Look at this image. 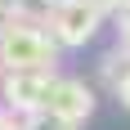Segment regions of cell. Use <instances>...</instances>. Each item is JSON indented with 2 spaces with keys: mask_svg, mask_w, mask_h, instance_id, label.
<instances>
[{
  "mask_svg": "<svg viewBox=\"0 0 130 130\" xmlns=\"http://www.w3.org/2000/svg\"><path fill=\"white\" fill-rule=\"evenodd\" d=\"M58 40L40 23H23V18H5L0 27V67L9 72H50Z\"/></svg>",
  "mask_w": 130,
  "mask_h": 130,
  "instance_id": "6da1fadb",
  "label": "cell"
},
{
  "mask_svg": "<svg viewBox=\"0 0 130 130\" xmlns=\"http://www.w3.org/2000/svg\"><path fill=\"white\" fill-rule=\"evenodd\" d=\"M40 112L67 121V126H81V121L94 112V94H90V85L76 81V76H54L50 81V94H45V103H40Z\"/></svg>",
  "mask_w": 130,
  "mask_h": 130,
  "instance_id": "7a4b0ae2",
  "label": "cell"
},
{
  "mask_svg": "<svg viewBox=\"0 0 130 130\" xmlns=\"http://www.w3.org/2000/svg\"><path fill=\"white\" fill-rule=\"evenodd\" d=\"M103 13L94 9L90 0H58L50 13V27H54V40L58 45H85V40L99 31Z\"/></svg>",
  "mask_w": 130,
  "mask_h": 130,
  "instance_id": "3957f363",
  "label": "cell"
},
{
  "mask_svg": "<svg viewBox=\"0 0 130 130\" xmlns=\"http://www.w3.org/2000/svg\"><path fill=\"white\" fill-rule=\"evenodd\" d=\"M50 81H54V72H9V76L0 81V94H5L9 112L31 117V112H40V103H45Z\"/></svg>",
  "mask_w": 130,
  "mask_h": 130,
  "instance_id": "277c9868",
  "label": "cell"
},
{
  "mask_svg": "<svg viewBox=\"0 0 130 130\" xmlns=\"http://www.w3.org/2000/svg\"><path fill=\"white\" fill-rule=\"evenodd\" d=\"M23 130H76V126H67L58 117H45V112H31V117H23Z\"/></svg>",
  "mask_w": 130,
  "mask_h": 130,
  "instance_id": "5b68a950",
  "label": "cell"
},
{
  "mask_svg": "<svg viewBox=\"0 0 130 130\" xmlns=\"http://www.w3.org/2000/svg\"><path fill=\"white\" fill-rule=\"evenodd\" d=\"M90 5H94L99 13H117V18H121V13H130V0H90Z\"/></svg>",
  "mask_w": 130,
  "mask_h": 130,
  "instance_id": "8992f818",
  "label": "cell"
},
{
  "mask_svg": "<svg viewBox=\"0 0 130 130\" xmlns=\"http://www.w3.org/2000/svg\"><path fill=\"white\" fill-rule=\"evenodd\" d=\"M112 90H117V99H121V103L130 108V67H126V72H121L117 81H112Z\"/></svg>",
  "mask_w": 130,
  "mask_h": 130,
  "instance_id": "52a82bcc",
  "label": "cell"
},
{
  "mask_svg": "<svg viewBox=\"0 0 130 130\" xmlns=\"http://www.w3.org/2000/svg\"><path fill=\"white\" fill-rule=\"evenodd\" d=\"M117 50L130 58V13H121V40H117Z\"/></svg>",
  "mask_w": 130,
  "mask_h": 130,
  "instance_id": "ba28073f",
  "label": "cell"
},
{
  "mask_svg": "<svg viewBox=\"0 0 130 130\" xmlns=\"http://www.w3.org/2000/svg\"><path fill=\"white\" fill-rule=\"evenodd\" d=\"M0 130H23V121H13V112H0Z\"/></svg>",
  "mask_w": 130,
  "mask_h": 130,
  "instance_id": "9c48e42d",
  "label": "cell"
},
{
  "mask_svg": "<svg viewBox=\"0 0 130 130\" xmlns=\"http://www.w3.org/2000/svg\"><path fill=\"white\" fill-rule=\"evenodd\" d=\"M0 81H5V76H0Z\"/></svg>",
  "mask_w": 130,
  "mask_h": 130,
  "instance_id": "30bf717a",
  "label": "cell"
}]
</instances>
